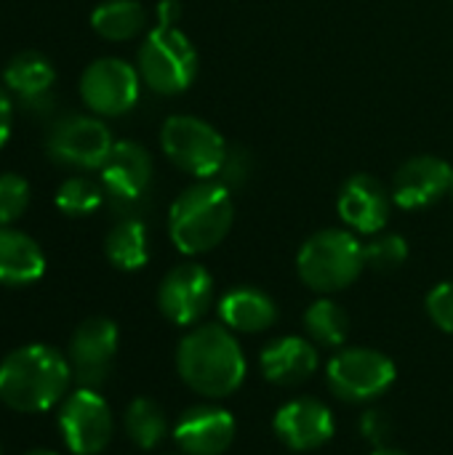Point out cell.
<instances>
[{
  "instance_id": "cell-1",
  "label": "cell",
  "mask_w": 453,
  "mask_h": 455,
  "mask_svg": "<svg viewBox=\"0 0 453 455\" xmlns=\"http://www.w3.org/2000/svg\"><path fill=\"white\" fill-rule=\"evenodd\" d=\"M69 360L48 344H27L0 363V400L16 413H43L67 397Z\"/></svg>"
},
{
  "instance_id": "cell-2",
  "label": "cell",
  "mask_w": 453,
  "mask_h": 455,
  "mask_svg": "<svg viewBox=\"0 0 453 455\" xmlns=\"http://www.w3.org/2000/svg\"><path fill=\"white\" fill-rule=\"evenodd\" d=\"M182 381L211 400H224L246 379V357L238 339L222 325H203L187 333L176 352Z\"/></svg>"
},
{
  "instance_id": "cell-3",
  "label": "cell",
  "mask_w": 453,
  "mask_h": 455,
  "mask_svg": "<svg viewBox=\"0 0 453 455\" xmlns=\"http://www.w3.org/2000/svg\"><path fill=\"white\" fill-rule=\"evenodd\" d=\"M232 219L235 203L230 189L222 181H200L174 200L168 216L171 240L187 256L206 253L227 237Z\"/></svg>"
},
{
  "instance_id": "cell-4",
  "label": "cell",
  "mask_w": 453,
  "mask_h": 455,
  "mask_svg": "<svg viewBox=\"0 0 453 455\" xmlns=\"http://www.w3.org/2000/svg\"><path fill=\"white\" fill-rule=\"evenodd\" d=\"M299 277L318 293H336L350 288L366 267V245L352 232L323 229L315 232L299 251Z\"/></svg>"
},
{
  "instance_id": "cell-5",
  "label": "cell",
  "mask_w": 453,
  "mask_h": 455,
  "mask_svg": "<svg viewBox=\"0 0 453 455\" xmlns=\"http://www.w3.org/2000/svg\"><path fill=\"white\" fill-rule=\"evenodd\" d=\"M139 75L158 93H182L198 75V51L176 27L158 24L139 48Z\"/></svg>"
},
{
  "instance_id": "cell-6",
  "label": "cell",
  "mask_w": 453,
  "mask_h": 455,
  "mask_svg": "<svg viewBox=\"0 0 453 455\" xmlns=\"http://www.w3.org/2000/svg\"><path fill=\"white\" fill-rule=\"evenodd\" d=\"M160 144L176 168L198 179L219 176L230 152L224 139L216 133V128L192 115L168 117L160 131Z\"/></svg>"
},
{
  "instance_id": "cell-7",
  "label": "cell",
  "mask_w": 453,
  "mask_h": 455,
  "mask_svg": "<svg viewBox=\"0 0 453 455\" xmlns=\"http://www.w3.org/2000/svg\"><path fill=\"white\" fill-rule=\"evenodd\" d=\"M328 389L344 403H368L395 381V363L376 349H344L326 368Z\"/></svg>"
},
{
  "instance_id": "cell-8",
  "label": "cell",
  "mask_w": 453,
  "mask_h": 455,
  "mask_svg": "<svg viewBox=\"0 0 453 455\" xmlns=\"http://www.w3.org/2000/svg\"><path fill=\"white\" fill-rule=\"evenodd\" d=\"M59 429L67 448L75 455L101 453L112 440V411L96 389L80 387L64 397L59 411Z\"/></svg>"
},
{
  "instance_id": "cell-9",
  "label": "cell",
  "mask_w": 453,
  "mask_h": 455,
  "mask_svg": "<svg viewBox=\"0 0 453 455\" xmlns=\"http://www.w3.org/2000/svg\"><path fill=\"white\" fill-rule=\"evenodd\" d=\"M115 355H117V325L107 317H91L80 323L67 349L72 376L85 389H99L107 381Z\"/></svg>"
},
{
  "instance_id": "cell-10",
  "label": "cell",
  "mask_w": 453,
  "mask_h": 455,
  "mask_svg": "<svg viewBox=\"0 0 453 455\" xmlns=\"http://www.w3.org/2000/svg\"><path fill=\"white\" fill-rule=\"evenodd\" d=\"M80 96L99 115H125L139 99V72L115 56L96 59L80 77Z\"/></svg>"
},
{
  "instance_id": "cell-11",
  "label": "cell",
  "mask_w": 453,
  "mask_h": 455,
  "mask_svg": "<svg viewBox=\"0 0 453 455\" xmlns=\"http://www.w3.org/2000/svg\"><path fill=\"white\" fill-rule=\"evenodd\" d=\"M214 304V277L200 264L174 267L158 291V307L174 325L198 323Z\"/></svg>"
},
{
  "instance_id": "cell-12",
  "label": "cell",
  "mask_w": 453,
  "mask_h": 455,
  "mask_svg": "<svg viewBox=\"0 0 453 455\" xmlns=\"http://www.w3.org/2000/svg\"><path fill=\"white\" fill-rule=\"evenodd\" d=\"M112 147L115 141L107 125L85 115H69L59 120L48 139V149L56 160L80 168H101Z\"/></svg>"
},
{
  "instance_id": "cell-13",
  "label": "cell",
  "mask_w": 453,
  "mask_h": 455,
  "mask_svg": "<svg viewBox=\"0 0 453 455\" xmlns=\"http://www.w3.org/2000/svg\"><path fill=\"white\" fill-rule=\"evenodd\" d=\"M99 171L104 192L120 205H133L150 189L152 157L136 141H117Z\"/></svg>"
},
{
  "instance_id": "cell-14",
  "label": "cell",
  "mask_w": 453,
  "mask_h": 455,
  "mask_svg": "<svg viewBox=\"0 0 453 455\" xmlns=\"http://www.w3.org/2000/svg\"><path fill=\"white\" fill-rule=\"evenodd\" d=\"M272 429L291 451H315L334 437V416L320 400L299 397L275 413Z\"/></svg>"
},
{
  "instance_id": "cell-15",
  "label": "cell",
  "mask_w": 453,
  "mask_h": 455,
  "mask_svg": "<svg viewBox=\"0 0 453 455\" xmlns=\"http://www.w3.org/2000/svg\"><path fill=\"white\" fill-rule=\"evenodd\" d=\"M174 440L184 455H222L235 440V419L224 408L195 405L179 419Z\"/></svg>"
},
{
  "instance_id": "cell-16",
  "label": "cell",
  "mask_w": 453,
  "mask_h": 455,
  "mask_svg": "<svg viewBox=\"0 0 453 455\" xmlns=\"http://www.w3.org/2000/svg\"><path fill=\"white\" fill-rule=\"evenodd\" d=\"M451 165L433 155H419L403 163L395 173L392 197L400 208H427L451 192Z\"/></svg>"
},
{
  "instance_id": "cell-17",
  "label": "cell",
  "mask_w": 453,
  "mask_h": 455,
  "mask_svg": "<svg viewBox=\"0 0 453 455\" xmlns=\"http://www.w3.org/2000/svg\"><path fill=\"white\" fill-rule=\"evenodd\" d=\"M339 216L347 227L360 235H376L387 227L390 219V197L379 179L368 173H355L344 181L339 192Z\"/></svg>"
},
{
  "instance_id": "cell-18",
  "label": "cell",
  "mask_w": 453,
  "mask_h": 455,
  "mask_svg": "<svg viewBox=\"0 0 453 455\" xmlns=\"http://www.w3.org/2000/svg\"><path fill=\"white\" fill-rule=\"evenodd\" d=\"M318 363H320L318 349L299 336L275 339L262 352V371L267 381L278 387H296L307 381L318 371Z\"/></svg>"
},
{
  "instance_id": "cell-19",
  "label": "cell",
  "mask_w": 453,
  "mask_h": 455,
  "mask_svg": "<svg viewBox=\"0 0 453 455\" xmlns=\"http://www.w3.org/2000/svg\"><path fill=\"white\" fill-rule=\"evenodd\" d=\"M219 315L227 328L240 333H259L275 325L278 307L275 301L259 288H232L219 301Z\"/></svg>"
},
{
  "instance_id": "cell-20",
  "label": "cell",
  "mask_w": 453,
  "mask_h": 455,
  "mask_svg": "<svg viewBox=\"0 0 453 455\" xmlns=\"http://www.w3.org/2000/svg\"><path fill=\"white\" fill-rule=\"evenodd\" d=\"M45 272L43 248L24 232L0 229V283L3 285H29Z\"/></svg>"
},
{
  "instance_id": "cell-21",
  "label": "cell",
  "mask_w": 453,
  "mask_h": 455,
  "mask_svg": "<svg viewBox=\"0 0 453 455\" xmlns=\"http://www.w3.org/2000/svg\"><path fill=\"white\" fill-rule=\"evenodd\" d=\"M3 80H5V88L11 93H16L19 99L37 101L53 85L56 72H53L51 61L43 53H37V51H21V53H16L5 64Z\"/></svg>"
},
{
  "instance_id": "cell-22",
  "label": "cell",
  "mask_w": 453,
  "mask_h": 455,
  "mask_svg": "<svg viewBox=\"0 0 453 455\" xmlns=\"http://www.w3.org/2000/svg\"><path fill=\"white\" fill-rule=\"evenodd\" d=\"M107 259L123 269V272H136L147 264L150 259V248H147V229L139 219L128 216L123 221H117L104 243Z\"/></svg>"
},
{
  "instance_id": "cell-23",
  "label": "cell",
  "mask_w": 453,
  "mask_h": 455,
  "mask_svg": "<svg viewBox=\"0 0 453 455\" xmlns=\"http://www.w3.org/2000/svg\"><path fill=\"white\" fill-rule=\"evenodd\" d=\"M147 11L136 0H107L91 13V27L104 40H131L144 29Z\"/></svg>"
},
{
  "instance_id": "cell-24",
  "label": "cell",
  "mask_w": 453,
  "mask_h": 455,
  "mask_svg": "<svg viewBox=\"0 0 453 455\" xmlns=\"http://www.w3.org/2000/svg\"><path fill=\"white\" fill-rule=\"evenodd\" d=\"M123 424H125V435L131 437V443L142 451H152L168 435L166 411L155 400H147V397H139L128 405Z\"/></svg>"
},
{
  "instance_id": "cell-25",
  "label": "cell",
  "mask_w": 453,
  "mask_h": 455,
  "mask_svg": "<svg viewBox=\"0 0 453 455\" xmlns=\"http://www.w3.org/2000/svg\"><path fill=\"white\" fill-rule=\"evenodd\" d=\"M304 328L310 339L318 341L320 347H342L347 339L350 320H347V312L336 301L320 299L304 312Z\"/></svg>"
},
{
  "instance_id": "cell-26",
  "label": "cell",
  "mask_w": 453,
  "mask_h": 455,
  "mask_svg": "<svg viewBox=\"0 0 453 455\" xmlns=\"http://www.w3.org/2000/svg\"><path fill=\"white\" fill-rule=\"evenodd\" d=\"M101 200H104V187L85 176L67 179L56 192V208L67 216H88L101 205Z\"/></svg>"
},
{
  "instance_id": "cell-27",
  "label": "cell",
  "mask_w": 453,
  "mask_h": 455,
  "mask_svg": "<svg viewBox=\"0 0 453 455\" xmlns=\"http://www.w3.org/2000/svg\"><path fill=\"white\" fill-rule=\"evenodd\" d=\"M409 259V243L400 235H382L366 245V264L376 272H395Z\"/></svg>"
},
{
  "instance_id": "cell-28",
  "label": "cell",
  "mask_w": 453,
  "mask_h": 455,
  "mask_svg": "<svg viewBox=\"0 0 453 455\" xmlns=\"http://www.w3.org/2000/svg\"><path fill=\"white\" fill-rule=\"evenodd\" d=\"M29 205V184L16 173H0V229L13 224Z\"/></svg>"
},
{
  "instance_id": "cell-29",
  "label": "cell",
  "mask_w": 453,
  "mask_h": 455,
  "mask_svg": "<svg viewBox=\"0 0 453 455\" xmlns=\"http://www.w3.org/2000/svg\"><path fill=\"white\" fill-rule=\"evenodd\" d=\"M427 312L441 331L453 333V283H441L433 288L427 296Z\"/></svg>"
},
{
  "instance_id": "cell-30",
  "label": "cell",
  "mask_w": 453,
  "mask_h": 455,
  "mask_svg": "<svg viewBox=\"0 0 453 455\" xmlns=\"http://www.w3.org/2000/svg\"><path fill=\"white\" fill-rule=\"evenodd\" d=\"M360 432H363V437H368L371 443H382V440L387 437V432H390V424H387L384 413L368 411V413L360 419Z\"/></svg>"
},
{
  "instance_id": "cell-31",
  "label": "cell",
  "mask_w": 453,
  "mask_h": 455,
  "mask_svg": "<svg viewBox=\"0 0 453 455\" xmlns=\"http://www.w3.org/2000/svg\"><path fill=\"white\" fill-rule=\"evenodd\" d=\"M222 173H227V176L232 179V184H243V176L248 173L246 152H243V149H238V155H230V152H227V160H224Z\"/></svg>"
},
{
  "instance_id": "cell-32",
  "label": "cell",
  "mask_w": 453,
  "mask_h": 455,
  "mask_svg": "<svg viewBox=\"0 0 453 455\" xmlns=\"http://www.w3.org/2000/svg\"><path fill=\"white\" fill-rule=\"evenodd\" d=\"M11 117H13V104H11V96L8 91L0 88V147L8 141L11 136Z\"/></svg>"
},
{
  "instance_id": "cell-33",
  "label": "cell",
  "mask_w": 453,
  "mask_h": 455,
  "mask_svg": "<svg viewBox=\"0 0 453 455\" xmlns=\"http://www.w3.org/2000/svg\"><path fill=\"white\" fill-rule=\"evenodd\" d=\"M179 13H182L179 0H160L158 3V21H160V27H176Z\"/></svg>"
},
{
  "instance_id": "cell-34",
  "label": "cell",
  "mask_w": 453,
  "mask_h": 455,
  "mask_svg": "<svg viewBox=\"0 0 453 455\" xmlns=\"http://www.w3.org/2000/svg\"><path fill=\"white\" fill-rule=\"evenodd\" d=\"M374 455H409V453H403V451H395V448H379V451H376Z\"/></svg>"
},
{
  "instance_id": "cell-35",
  "label": "cell",
  "mask_w": 453,
  "mask_h": 455,
  "mask_svg": "<svg viewBox=\"0 0 453 455\" xmlns=\"http://www.w3.org/2000/svg\"><path fill=\"white\" fill-rule=\"evenodd\" d=\"M24 455H59V453H53V451H45V448H35V451H29V453H24Z\"/></svg>"
},
{
  "instance_id": "cell-36",
  "label": "cell",
  "mask_w": 453,
  "mask_h": 455,
  "mask_svg": "<svg viewBox=\"0 0 453 455\" xmlns=\"http://www.w3.org/2000/svg\"><path fill=\"white\" fill-rule=\"evenodd\" d=\"M451 197H453V176H451Z\"/></svg>"
},
{
  "instance_id": "cell-37",
  "label": "cell",
  "mask_w": 453,
  "mask_h": 455,
  "mask_svg": "<svg viewBox=\"0 0 453 455\" xmlns=\"http://www.w3.org/2000/svg\"><path fill=\"white\" fill-rule=\"evenodd\" d=\"M0 455H3V448H0Z\"/></svg>"
}]
</instances>
